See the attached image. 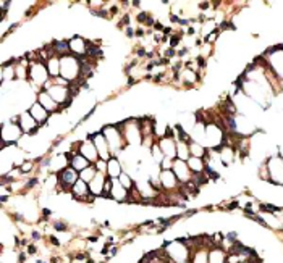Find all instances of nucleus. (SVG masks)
<instances>
[{
	"mask_svg": "<svg viewBox=\"0 0 283 263\" xmlns=\"http://www.w3.org/2000/svg\"><path fill=\"white\" fill-rule=\"evenodd\" d=\"M117 126L120 128L121 134H123L126 145H130V147H140V145H142L144 139H142L140 120H126V121L117 123Z\"/></svg>",
	"mask_w": 283,
	"mask_h": 263,
	"instance_id": "1",
	"label": "nucleus"
},
{
	"mask_svg": "<svg viewBox=\"0 0 283 263\" xmlns=\"http://www.w3.org/2000/svg\"><path fill=\"white\" fill-rule=\"evenodd\" d=\"M101 131L107 139L108 147H110V152H112V157H118L121 152L128 147L125 142L123 134H121L120 128L117 125H106V126H102Z\"/></svg>",
	"mask_w": 283,
	"mask_h": 263,
	"instance_id": "2",
	"label": "nucleus"
},
{
	"mask_svg": "<svg viewBox=\"0 0 283 263\" xmlns=\"http://www.w3.org/2000/svg\"><path fill=\"white\" fill-rule=\"evenodd\" d=\"M60 76L68 83H76L81 79V62L74 55L60 58Z\"/></svg>",
	"mask_w": 283,
	"mask_h": 263,
	"instance_id": "3",
	"label": "nucleus"
},
{
	"mask_svg": "<svg viewBox=\"0 0 283 263\" xmlns=\"http://www.w3.org/2000/svg\"><path fill=\"white\" fill-rule=\"evenodd\" d=\"M23 131L16 121H3L2 123V149L16 145L23 139Z\"/></svg>",
	"mask_w": 283,
	"mask_h": 263,
	"instance_id": "4",
	"label": "nucleus"
},
{
	"mask_svg": "<svg viewBox=\"0 0 283 263\" xmlns=\"http://www.w3.org/2000/svg\"><path fill=\"white\" fill-rule=\"evenodd\" d=\"M57 178H59V188H57V191L63 192V194H70L73 186L76 184L79 179V171H76L73 166L68 165L67 168H63L62 171L57 173Z\"/></svg>",
	"mask_w": 283,
	"mask_h": 263,
	"instance_id": "5",
	"label": "nucleus"
},
{
	"mask_svg": "<svg viewBox=\"0 0 283 263\" xmlns=\"http://www.w3.org/2000/svg\"><path fill=\"white\" fill-rule=\"evenodd\" d=\"M265 163L269 168V183L272 186H283V159L280 154L269 157Z\"/></svg>",
	"mask_w": 283,
	"mask_h": 263,
	"instance_id": "6",
	"label": "nucleus"
},
{
	"mask_svg": "<svg viewBox=\"0 0 283 263\" xmlns=\"http://www.w3.org/2000/svg\"><path fill=\"white\" fill-rule=\"evenodd\" d=\"M18 125L21 128L23 134H25V136H30V137L37 136V132L40 131V128H42L36 120L33 118L28 110H25V112H21L18 115Z\"/></svg>",
	"mask_w": 283,
	"mask_h": 263,
	"instance_id": "7",
	"label": "nucleus"
},
{
	"mask_svg": "<svg viewBox=\"0 0 283 263\" xmlns=\"http://www.w3.org/2000/svg\"><path fill=\"white\" fill-rule=\"evenodd\" d=\"M88 136L92 139V142H94L96 149H97V154H99V159L101 160H106L108 162L112 159V152H110V147H108V142L106 136L101 132H92V134H88Z\"/></svg>",
	"mask_w": 283,
	"mask_h": 263,
	"instance_id": "8",
	"label": "nucleus"
},
{
	"mask_svg": "<svg viewBox=\"0 0 283 263\" xmlns=\"http://www.w3.org/2000/svg\"><path fill=\"white\" fill-rule=\"evenodd\" d=\"M172 171L175 173V176H177V179H178V183H180L181 186L188 184V183H191L193 173H191V169H189L188 163L184 162V160H178V159H175V162H173Z\"/></svg>",
	"mask_w": 283,
	"mask_h": 263,
	"instance_id": "9",
	"label": "nucleus"
},
{
	"mask_svg": "<svg viewBox=\"0 0 283 263\" xmlns=\"http://www.w3.org/2000/svg\"><path fill=\"white\" fill-rule=\"evenodd\" d=\"M159 181H160V188L164 189L167 194L170 192H178V179L175 176V173L172 169H167V171H159Z\"/></svg>",
	"mask_w": 283,
	"mask_h": 263,
	"instance_id": "10",
	"label": "nucleus"
},
{
	"mask_svg": "<svg viewBox=\"0 0 283 263\" xmlns=\"http://www.w3.org/2000/svg\"><path fill=\"white\" fill-rule=\"evenodd\" d=\"M78 154H81L84 157V159H88L92 165L99 160V154H97V149H96V145L94 142H92V139L88 136L84 139V141H79L78 144Z\"/></svg>",
	"mask_w": 283,
	"mask_h": 263,
	"instance_id": "11",
	"label": "nucleus"
},
{
	"mask_svg": "<svg viewBox=\"0 0 283 263\" xmlns=\"http://www.w3.org/2000/svg\"><path fill=\"white\" fill-rule=\"evenodd\" d=\"M28 112L31 113V116L34 120H36L40 126H45V125H49V121H50V113L45 110L42 105H40L37 100H34L31 105H30V108H28Z\"/></svg>",
	"mask_w": 283,
	"mask_h": 263,
	"instance_id": "12",
	"label": "nucleus"
},
{
	"mask_svg": "<svg viewBox=\"0 0 283 263\" xmlns=\"http://www.w3.org/2000/svg\"><path fill=\"white\" fill-rule=\"evenodd\" d=\"M36 100L42 105V107L47 110V112L50 115H57V113H62V108H60V105L57 103L54 99L50 97V94L47 91H40L37 92V96H36Z\"/></svg>",
	"mask_w": 283,
	"mask_h": 263,
	"instance_id": "13",
	"label": "nucleus"
},
{
	"mask_svg": "<svg viewBox=\"0 0 283 263\" xmlns=\"http://www.w3.org/2000/svg\"><path fill=\"white\" fill-rule=\"evenodd\" d=\"M159 147L162 150V154L165 157H169V159H177V137L175 136H164L160 137L159 141Z\"/></svg>",
	"mask_w": 283,
	"mask_h": 263,
	"instance_id": "14",
	"label": "nucleus"
},
{
	"mask_svg": "<svg viewBox=\"0 0 283 263\" xmlns=\"http://www.w3.org/2000/svg\"><path fill=\"white\" fill-rule=\"evenodd\" d=\"M68 44H70V52L71 55L74 57H84L86 55V49H88V40L81 36H73L70 40H68Z\"/></svg>",
	"mask_w": 283,
	"mask_h": 263,
	"instance_id": "15",
	"label": "nucleus"
},
{
	"mask_svg": "<svg viewBox=\"0 0 283 263\" xmlns=\"http://www.w3.org/2000/svg\"><path fill=\"white\" fill-rule=\"evenodd\" d=\"M106 179H107V174L97 173V176L89 183V191H91V194L94 196L96 198H101V197H102V194H104V184H106Z\"/></svg>",
	"mask_w": 283,
	"mask_h": 263,
	"instance_id": "16",
	"label": "nucleus"
},
{
	"mask_svg": "<svg viewBox=\"0 0 283 263\" xmlns=\"http://www.w3.org/2000/svg\"><path fill=\"white\" fill-rule=\"evenodd\" d=\"M128 197H130V191H126L123 186L120 184L118 179H113V186H112V191H110V198L117 202H128Z\"/></svg>",
	"mask_w": 283,
	"mask_h": 263,
	"instance_id": "17",
	"label": "nucleus"
},
{
	"mask_svg": "<svg viewBox=\"0 0 283 263\" xmlns=\"http://www.w3.org/2000/svg\"><path fill=\"white\" fill-rule=\"evenodd\" d=\"M121 173H123V163L120 162L118 157H112L107 162V176L112 179H118Z\"/></svg>",
	"mask_w": 283,
	"mask_h": 263,
	"instance_id": "18",
	"label": "nucleus"
},
{
	"mask_svg": "<svg viewBox=\"0 0 283 263\" xmlns=\"http://www.w3.org/2000/svg\"><path fill=\"white\" fill-rule=\"evenodd\" d=\"M227 250H223L220 245L209 249V263H227Z\"/></svg>",
	"mask_w": 283,
	"mask_h": 263,
	"instance_id": "19",
	"label": "nucleus"
},
{
	"mask_svg": "<svg viewBox=\"0 0 283 263\" xmlns=\"http://www.w3.org/2000/svg\"><path fill=\"white\" fill-rule=\"evenodd\" d=\"M45 66H47V73H49L50 79L60 78V58L59 57H50L47 63H45Z\"/></svg>",
	"mask_w": 283,
	"mask_h": 263,
	"instance_id": "20",
	"label": "nucleus"
},
{
	"mask_svg": "<svg viewBox=\"0 0 283 263\" xmlns=\"http://www.w3.org/2000/svg\"><path fill=\"white\" fill-rule=\"evenodd\" d=\"M189 169H191L193 174H201L206 171V160L204 159H199V157H189L186 160Z\"/></svg>",
	"mask_w": 283,
	"mask_h": 263,
	"instance_id": "21",
	"label": "nucleus"
},
{
	"mask_svg": "<svg viewBox=\"0 0 283 263\" xmlns=\"http://www.w3.org/2000/svg\"><path fill=\"white\" fill-rule=\"evenodd\" d=\"M89 165H92V163L84 159L81 154H71V159H70V166H73L76 171H83V169H86Z\"/></svg>",
	"mask_w": 283,
	"mask_h": 263,
	"instance_id": "22",
	"label": "nucleus"
},
{
	"mask_svg": "<svg viewBox=\"0 0 283 263\" xmlns=\"http://www.w3.org/2000/svg\"><path fill=\"white\" fill-rule=\"evenodd\" d=\"M191 154H189V144L183 141H177V159L186 162Z\"/></svg>",
	"mask_w": 283,
	"mask_h": 263,
	"instance_id": "23",
	"label": "nucleus"
},
{
	"mask_svg": "<svg viewBox=\"0 0 283 263\" xmlns=\"http://www.w3.org/2000/svg\"><path fill=\"white\" fill-rule=\"evenodd\" d=\"M118 181H120V184L123 186V188L126 189V191H133L136 188V181L133 179V176L128 173V171H123L120 174V178H118Z\"/></svg>",
	"mask_w": 283,
	"mask_h": 263,
	"instance_id": "24",
	"label": "nucleus"
},
{
	"mask_svg": "<svg viewBox=\"0 0 283 263\" xmlns=\"http://www.w3.org/2000/svg\"><path fill=\"white\" fill-rule=\"evenodd\" d=\"M97 173H99V171L96 169V166H94V165H89L86 169H83V171H79V179H83L84 183L89 184L91 181L97 176Z\"/></svg>",
	"mask_w": 283,
	"mask_h": 263,
	"instance_id": "25",
	"label": "nucleus"
},
{
	"mask_svg": "<svg viewBox=\"0 0 283 263\" xmlns=\"http://www.w3.org/2000/svg\"><path fill=\"white\" fill-rule=\"evenodd\" d=\"M207 150L204 145H201L198 142H189V154H191V157H199V159H204Z\"/></svg>",
	"mask_w": 283,
	"mask_h": 263,
	"instance_id": "26",
	"label": "nucleus"
},
{
	"mask_svg": "<svg viewBox=\"0 0 283 263\" xmlns=\"http://www.w3.org/2000/svg\"><path fill=\"white\" fill-rule=\"evenodd\" d=\"M173 159H169V157H164V160L159 163V168L160 171H167V169H172L173 168Z\"/></svg>",
	"mask_w": 283,
	"mask_h": 263,
	"instance_id": "27",
	"label": "nucleus"
},
{
	"mask_svg": "<svg viewBox=\"0 0 283 263\" xmlns=\"http://www.w3.org/2000/svg\"><path fill=\"white\" fill-rule=\"evenodd\" d=\"M94 166H96V169L99 173H104V174H107V162L106 160H97L96 163H94Z\"/></svg>",
	"mask_w": 283,
	"mask_h": 263,
	"instance_id": "28",
	"label": "nucleus"
},
{
	"mask_svg": "<svg viewBox=\"0 0 283 263\" xmlns=\"http://www.w3.org/2000/svg\"><path fill=\"white\" fill-rule=\"evenodd\" d=\"M54 230L55 231H68V225L62 223V221H57V223H54Z\"/></svg>",
	"mask_w": 283,
	"mask_h": 263,
	"instance_id": "29",
	"label": "nucleus"
},
{
	"mask_svg": "<svg viewBox=\"0 0 283 263\" xmlns=\"http://www.w3.org/2000/svg\"><path fill=\"white\" fill-rule=\"evenodd\" d=\"M28 254H30V255H36L37 254V247H36V245H30V247H28Z\"/></svg>",
	"mask_w": 283,
	"mask_h": 263,
	"instance_id": "30",
	"label": "nucleus"
},
{
	"mask_svg": "<svg viewBox=\"0 0 283 263\" xmlns=\"http://www.w3.org/2000/svg\"><path fill=\"white\" fill-rule=\"evenodd\" d=\"M31 239H33V241H40V232L39 231H33L31 232Z\"/></svg>",
	"mask_w": 283,
	"mask_h": 263,
	"instance_id": "31",
	"label": "nucleus"
},
{
	"mask_svg": "<svg viewBox=\"0 0 283 263\" xmlns=\"http://www.w3.org/2000/svg\"><path fill=\"white\" fill-rule=\"evenodd\" d=\"M125 31H126V36H128V37H135V34H136V33H135V29H133V28L128 26V28L125 29Z\"/></svg>",
	"mask_w": 283,
	"mask_h": 263,
	"instance_id": "32",
	"label": "nucleus"
},
{
	"mask_svg": "<svg viewBox=\"0 0 283 263\" xmlns=\"http://www.w3.org/2000/svg\"><path fill=\"white\" fill-rule=\"evenodd\" d=\"M49 241H50L52 244H54L55 247H60V241H57V237H55V236H50V237H49Z\"/></svg>",
	"mask_w": 283,
	"mask_h": 263,
	"instance_id": "33",
	"label": "nucleus"
},
{
	"mask_svg": "<svg viewBox=\"0 0 283 263\" xmlns=\"http://www.w3.org/2000/svg\"><path fill=\"white\" fill-rule=\"evenodd\" d=\"M26 254L25 252H20V255H18V263H23V262H26Z\"/></svg>",
	"mask_w": 283,
	"mask_h": 263,
	"instance_id": "34",
	"label": "nucleus"
},
{
	"mask_svg": "<svg viewBox=\"0 0 283 263\" xmlns=\"http://www.w3.org/2000/svg\"><path fill=\"white\" fill-rule=\"evenodd\" d=\"M279 154H280V157L283 159V147H280V149H279Z\"/></svg>",
	"mask_w": 283,
	"mask_h": 263,
	"instance_id": "35",
	"label": "nucleus"
}]
</instances>
